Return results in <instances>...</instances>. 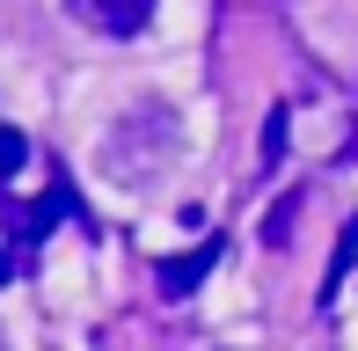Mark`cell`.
<instances>
[{
  "instance_id": "6da1fadb",
  "label": "cell",
  "mask_w": 358,
  "mask_h": 351,
  "mask_svg": "<svg viewBox=\"0 0 358 351\" xmlns=\"http://www.w3.org/2000/svg\"><path fill=\"white\" fill-rule=\"evenodd\" d=\"M66 15L95 37H139L154 22V0H66Z\"/></svg>"
},
{
  "instance_id": "7a4b0ae2",
  "label": "cell",
  "mask_w": 358,
  "mask_h": 351,
  "mask_svg": "<svg viewBox=\"0 0 358 351\" xmlns=\"http://www.w3.org/2000/svg\"><path fill=\"white\" fill-rule=\"evenodd\" d=\"M220 234H205V242L198 249H183V257H169V264H161V293H169V300H190V293H198V285L205 278H213V264H220Z\"/></svg>"
},
{
  "instance_id": "3957f363",
  "label": "cell",
  "mask_w": 358,
  "mask_h": 351,
  "mask_svg": "<svg viewBox=\"0 0 358 351\" xmlns=\"http://www.w3.org/2000/svg\"><path fill=\"white\" fill-rule=\"evenodd\" d=\"M300 205H307L300 190H285V198L264 213V249H285V242H292V227H300Z\"/></svg>"
},
{
  "instance_id": "277c9868",
  "label": "cell",
  "mask_w": 358,
  "mask_h": 351,
  "mask_svg": "<svg viewBox=\"0 0 358 351\" xmlns=\"http://www.w3.org/2000/svg\"><path fill=\"white\" fill-rule=\"evenodd\" d=\"M285 132H292V110H285V103H271V110H264V169H278V162H285Z\"/></svg>"
},
{
  "instance_id": "5b68a950",
  "label": "cell",
  "mask_w": 358,
  "mask_h": 351,
  "mask_svg": "<svg viewBox=\"0 0 358 351\" xmlns=\"http://www.w3.org/2000/svg\"><path fill=\"white\" fill-rule=\"evenodd\" d=\"M351 257H358V220L344 227V242H336V257H329V285H322V300H336V285H344V271H351Z\"/></svg>"
},
{
  "instance_id": "8992f818",
  "label": "cell",
  "mask_w": 358,
  "mask_h": 351,
  "mask_svg": "<svg viewBox=\"0 0 358 351\" xmlns=\"http://www.w3.org/2000/svg\"><path fill=\"white\" fill-rule=\"evenodd\" d=\"M22 162H29V139L15 132V124H0V183H8V176H22Z\"/></svg>"
},
{
  "instance_id": "52a82bcc",
  "label": "cell",
  "mask_w": 358,
  "mask_h": 351,
  "mask_svg": "<svg viewBox=\"0 0 358 351\" xmlns=\"http://www.w3.org/2000/svg\"><path fill=\"white\" fill-rule=\"evenodd\" d=\"M15 278V257H8V249H0V285H8Z\"/></svg>"
}]
</instances>
